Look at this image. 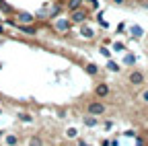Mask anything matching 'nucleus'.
<instances>
[{"label":"nucleus","mask_w":148,"mask_h":146,"mask_svg":"<svg viewBox=\"0 0 148 146\" xmlns=\"http://www.w3.org/2000/svg\"><path fill=\"white\" fill-rule=\"evenodd\" d=\"M105 111H107V107H105L101 101H90V103L86 105V113H88V115H95V117H97V115H103Z\"/></svg>","instance_id":"obj_1"},{"label":"nucleus","mask_w":148,"mask_h":146,"mask_svg":"<svg viewBox=\"0 0 148 146\" xmlns=\"http://www.w3.org/2000/svg\"><path fill=\"white\" fill-rule=\"evenodd\" d=\"M127 80L132 82L134 86H140V84L146 82V76H144L142 70H132V72H130V76H127Z\"/></svg>","instance_id":"obj_2"},{"label":"nucleus","mask_w":148,"mask_h":146,"mask_svg":"<svg viewBox=\"0 0 148 146\" xmlns=\"http://www.w3.org/2000/svg\"><path fill=\"white\" fill-rule=\"evenodd\" d=\"M95 95H97L99 99H105V97L109 95V84H107V82H99V84L95 86Z\"/></svg>","instance_id":"obj_3"},{"label":"nucleus","mask_w":148,"mask_h":146,"mask_svg":"<svg viewBox=\"0 0 148 146\" xmlns=\"http://www.w3.org/2000/svg\"><path fill=\"white\" fill-rule=\"evenodd\" d=\"M72 21L74 23H84L86 21V12L84 10H74L72 12Z\"/></svg>","instance_id":"obj_4"},{"label":"nucleus","mask_w":148,"mask_h":146,"mask_svg":"<svg viewBox=\"0 0 148 146\" xmlns=\"http://www.w3.org/2000/svg\"><path fill=\"white\" fill-rule=\"evenodd\" d=\"M14 25H16L18 31H23V33H27V35H35V33H37V29H35L33 25H18V23H14Z\"/></svg>","instance_id":"obj_5"},{"label":"nucleus","mask_w":148,"mask_h":146,"mask_svg":"<svg viewBox=\"0 0 148 146\" xmlns=\"http://www.w3.org/2000/svg\"><path fill=\"white\" fill-rule=\"evenodd\" d=\"M80 35H82L84 39H92V37H95V31H92L90 27H82L80 29Z\"/></svg>","instance_id":"obj_6"},{"label":"nucleus","mask_w":148,"mask_h":146,"mask_svg":"<svg viewBox=\"0 0 148 146\" xmlns=\"http://www.w3.org/2000/svg\"><path fill=\"white\" fill-rule=\"evenodd\" d=\"M56 29H58V31H66V29H70V23L66 19H60L58 23H56Z\"/></svg>","instance_id":"obj_7"},{"label":"nucleus","mask_w":148,"mask_h":146,"mask_svg":"<svg viewBox=\"0 0 148 146\" xmlns=\"http://www.w3.org/2000/svg\"><path fill=\"white\" fill-rule=\"evenodd\" d=\"M82 121H84V125H88V127L97 125V117H95V115H86V117H84Z\"/></svg>","instance_id":"obj_8"},{"label":"nucleus","mask_w":148,"mask_h":146,"mask_svg":"<svg viewBox=\"0 0 148 146\" xmlns=\"http://www.w3.org/2000/svg\"><path fill=\"white\" fill-rule=\"evenodd\" d=\"M18 19H21V23H23V25H31V23H33V16H31V14H27V12H23L21 16H18Z\"/></svg>","instance_id":"obj_9"},{"label":"nucleus","mask_w":148,"mask_h":146,"mask_svg":"<svg viewBox=\"0 0 148 146\" xmlns=\"http://www.w3.org/2000/svg\"><path fill=\"white\" fill-rule=\"evenodd\" d=\"M84 68H86V72H88V74H90V76H95V74H97V72H99V68H97L95 64H86Z\"/></svg>","instance_id":"obj_10"},{"label":"nucleus","mask_w":148,"mask_h":146,"mask_svg":"<svg viewBox=\"0 0 148 146\" xmlns=\"http://www.w3.org/2000/svg\"><path fill=\"white\" fill-rule=\"evenodd\" d=\"M6 144H8V146H16V144H18V138H16V136H6Z\"/></svg>","instance_id":"obj_11"},{"label":"nucleus","mask_w":148,"mask_h":146,"mask_svg":"<svg viewBox=\"0 0 148 146\" xmlns=\"http://www.w3.org/2000/svg\"><path fill=\"white\" fill-rule=\"evenodd\" d=\"M29 146H43V140L41 138H31L29 140Z\"/></svg>","instance_id":"obj_12"},{"label":"nucleus","mask_w":148,"mask_h":146,"mask_svg":"<svg viewBox=\"0 0 148 146\" xmlns=\"http://www.w3.org/2000/svg\"><path fill=\"white\" fill-rule=\"evenodd\" d=\"M18 117H21V119H23L25 123H31V121H33V117H31L29 113H21V115H18Z\"/></svg>","instance_id":"obj_13"},{"label":"nucleus","mask_w":148,"mask_h":146,"mask_svg":"<svg viewBox=\"0 0 148 146\" xmlns=\"http://www.w3.org/2000/svg\"><path fill=\"white\" fill-rule=\"evenodd\" d=\"M76 134H78V132L74 130V127H70V130L66 132V136H68V138H76Z\"/></svg>","instance_id":"obj_14"},{"label":"nucleus","mask_w":148,"mask_h":146,"mask_svg":"<svg viewBox=\"0 0 148 146\" xmlns=\"http://www.w3.org/2000/svg\"><path fill=\"white\" fill-rule=\"evenodd\" d=\"M140 99H142L144 103H148V88H146V90H142V93H140Z\"/></svg>","instance_id":"obj_15"},{"label":"nucleus","mask_w":148,"mask_h":146,"mask_svg":"<svg viewBox=\"0 0 148 146\" xmlns=\"http://www.w3.org/2000/svg\"><path fill=\"white\" fill-rule=\"evenodd\" d=\"M132 33L136 35V37H142V29H140V27H134V29H132Z\"/></svg>","instance_id":"obj_16"},{"label":"nucleus","mask_w":148,"mask_h":146,"mask_svg":"<svg viewBox=\"0 0 148 146\" xmlns=\"http://www.w3.org/2000/svg\"><path fill=\"white\" fill-rule=\"evenodd\" d=\"M107 66H109V70H113V72H115V70H119V66H117L115 62H109Z\"/></svg>","instance_id":"obj_17"},{"label":"nucleus","mask_w":148,"mask_h":146,"mask_svg":"<svg viewBox=\"0 0 148 146\" xmlns=\"http://www.w3.org/2000/svg\"><path fill=\"white\" fill-rule=\"evenodd\" d=\"M78 8V0H72L70 2V10H76Z\"/></svg>","instance_id":"obj_18"},{"label":"nucleus","mask_w":148,"mask_h":146,"mask_svg":"<svg viewBox=\"0 0 148 146\" xmlns=\"http://www.w3.org/2000/svg\"><path fill=\"white\" fill-rule=\"evenodd\" d=\"M113 2H115V4H123V2H125V0H113Z\"/></svg>","instance_id":"obj_19"},{"label":"nucleus","mask_w":148,"mask_h":146,"mask_svg":"<svg viewBox=\"0 0 148 146\" xmlns=\"http://www.w3.org/2000/svg\"><path fill=\"white\" fill-rule=\"evenodd\" d=\"M80 146H88V144H84V142H80Z\"/></svg>","instance_id":"obj_20"}]
</instances>
